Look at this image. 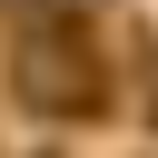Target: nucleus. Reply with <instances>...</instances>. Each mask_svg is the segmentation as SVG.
I'll return each mask as SVG.
<instances>
[{
	"label": "nucleus",
	"mask_w": 158,
	"mask_h": 158,
	"mask_svg": "<svg viewBox=\"0 0 158 158\" xmlns=\"http://www.w3.org/2000/svg\"><path fill=\"white\" fill-rule=\"evenodd\" d=\"M10 69H20V99H30V109H49V118H99V109H109V79H99V49H89L79 10L30 20Z\"/></svg>",
	"instance_id": "f257e3e1"
}]
</instances>
